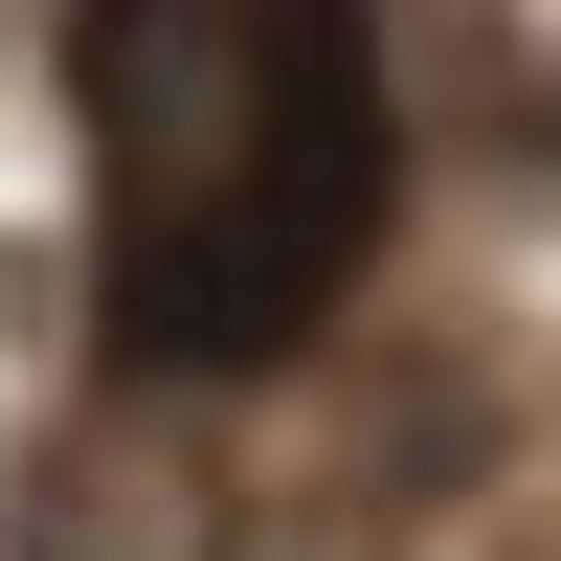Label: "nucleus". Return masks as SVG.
<instances>
[{"instance_id":"obj_1","label":"nucleus","mask_w":561,"mask_h":561,"mask_svg":"<svg viewBox=\"0 0 561 561\" xmlns=\"http://www.w3.org/2000/svg\"><path fill=\"white\" fill-rule=\"evenodd\" d=\"M90 293L135 382H225L382 248V45L359 0H90Z\"/></svg>"},{"instance_id":"obj_3","label":"nucleus","mask_w":561,"mask_h":561,"mask_svg":"<svg viewBox=\"0 0 561 561\" xmlns=\"http://www.w3.org/2000/svg\"><path fill=\"white\" fill-rule=\"evenodd\" d=\"M539 561H561V539H539Z\"/></svg>"},{"instance_id":"obj_2","label":"nucleus","mask_w":561,"mask_h":561,"mask_svg":"<svg viewBox=\"0 0 561 561\" xmlns=\"http://www.w3.org/2000/svg\"><path fill=\"white\" fill-rule=\"evenodd\" d=\"M23 561H225V494L158 404H113V427H68L23 472Z\"/></svg>"}]
</instances>
